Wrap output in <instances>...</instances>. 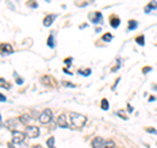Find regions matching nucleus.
Instances as JSON below:
<instances>
[{
    "label": "nucleus",
    "mask_w": 157,
    "mask_h": 148,
    "mask_svg": "<svg viewBox=\"0 0 157 148\" xmlns=\"http://www.w3.org/2000/svg\"><path fill=\"white\" fill-rule=\"evenodd\" d=\"M70 119H71V123L73 127H76V129H80L85 125L86 122V117L82 115V114H78V113H71L70 114Z\"/></svg>",
    "instance_id": "f257e3e1"
},
{
    "label": "nucleus",
    "mask_w": 157,
    "mask_h": 148,
    "mask_svg": "<svg viewBox=\"0 0 157 148\" xmlns=\"http://www.w3.org/2000/svg\"><path fill=\"white\" fill-rule=\"evenodd\" d=\"M92 147H93V148H113V147H115V146H114V142H111V140H105V139H102V138L97 136V138H94V139H93Z\"/></svg>",
    "instance_id": "f03ea898"
},
{
    "label": "nucleus",
    "mask_w": 157,
    "mask_h": 148,
    "mask_svg": "<svg viewBox=\"0 0 157 148\" xmlns=\"http://www.w3.org/2000/svg\"><path fill=\"white\" fill-rule=\"evenodd\" d=\"M39 122L41 123H48V122H51L52 119V113L50 109H46V110H43L41 114H39Z\"/></svg>",
    "instance_id": "7ed1b4c3"
},
{
    "label": "nucleus",
    "mask_w": 157,
    "mask_h": 148,
    "mask_svg": "<svg viewBox=\"0 0 157 148\" xmlns=\"http://www.w3.org/2000/svg\"><path fill=\"white\" fill-rule=\"evenodd\" d=\"M25 132L21 131H13L12 132V143L13 144H18V143H22L25 140Z\"/></svg>",
    "instance_id": "20e7f679"
},
{
    "label": "nucleus",
    "mask_w": 157,
    "mask_h": 148,
    "mask_svg": "<svg viewBox=\"0 0 157 148\" xmlns=\"http://www.w3.org/2000/svg\"><path fill=\"white\" fill-rule=\"evenodd\" d=\"M25 134L29 138H37L39 135V129L37 126H28L25 129Z\"/></svg>",
    "instance_id": "39448f33"
},
{
    "label": "nucleus",
    "mask_w": 157,
    "mask_h": 148,
    "mask_svg": "<svg viewBox=\"0 0 157 148\" xmlns=\"http://www.w3.org/2000/svg\"><path fill=\"white\" fill-rule=\"evenodd\" d=\"M56 125H58V126H60V127H63V129H67V127H68L67 117H66L64 114L59 115V117H58V121H56Z\"/></svg>",
    "instance_id": "423d86ee"
},
{
    "label": "nucleus",
    "mask_w": 157,
    "mask_h": 148,
    "mask_svg": "<svg viewBox=\"0 0 157 148\" xmlns=\"http://www.w3.org/2000/svg\"><path fill=\"white\" fill-rule=\"evenodd\" d=\"M55 18H56V14H48V16H46L45 20H43V25H45V26H50Z\"/></svg>",
    "instance_id": "0eeeda50"
},
{
    "label": "nucleus",
    "mask_w": 157,
    "mask_h": 148,
    "mask_svg": "<svg viewBox=\"0 0 157 148\" xmlns=\"http://www.w3.org/2000/svg\"><path fill=\"white\" fill-rule=\"evenodd\" d=\"M20 122H21V121L16 119V118H12V119H8L6 122V125H7V127H9V129H13V127H17V125Z\"/></svg>",
    "instance_id": "6e6552de"
},
{
    "label": "nucleus",
    "mask_w": 157,
    "mask_h": 148,
    "mask_svg": "<svg viewBox=\"0 0 157 148\" xmlns=\"http://www.w3.org/2000/svg\"><path fill=\"white\" fill-rule=\"evenodd\" d=\"M156 8H157V2L152 0V2L148 4V6L144 8V11H145V13H149V12H151V9H156Z\"/></svg>",
    "instance_id": "1a4fd4ad"
},
{
    "label": "nucleus",
    "mask_w": 157,
    "mask_h": 148,
    "mask_svg": "<svg viewBox=\"0 0 157 148\" xmlns=\"http://www.w3.org/2000/svg\"><path fill=\"white\" fill-rule=\"evenodd\" d=\"M2 51H3V54H12L13 53V49H12L11 45L6 43V45H2Z\"/></svg>",
    "instance_id": "9d476101"
},
{
    "label": "nucleus",
    "mask_w": 157,
    "mask_h": 148,
    "mask_svg": "<svg viewBox=\"0 0 157 148\" xmlns=\"http://www.w3.org/2000/svg\"><path fill=\"white\" fill-rule=\"evenodd\" d=\"M102 21V14L100 12H96L94 14H93V18H92V22H94V24H98V22H101Z\"/></svg>",
    "instance_id": "9b49d317"
},
{
    "label": "nucleus",
    "mask_w": 157,
    "mask_h": 148,
    "mask_svg": "<svg viewBox=\"0 0 157 148\" xmlns=\"http://www.w3.org/2000/svg\"><path fill=\"white\" fill-rule=\"evenodd\" d=\"M119 24H121L119 18L115 17V16H113V17H111V20H110V25H111L113 28H118V26H119Z\"/></svg>",
    "instance_id": "f8f14e48"
},
{
    "label": "nucleus",
    "mask_w": 157,
    "mask_h": 148,
    "mask_svg": "<svg viewBox=\"0 0 157 148\" xmlns=\"http://www.w3.org/2000/svg\"><path fill=\"white\" fill-rule=\"evenodd\" d=\"M136 28H137V21H135V20H131V21L128 22V30H135Z\"/></svg>",
    "instance_id": "ddd939ff"
},
{
    "label": "nucleus",
    "mask_w": 157,
    "mask_h": 148,
    "mask_svg": "<svg viewBox=\"0 0 157 148\" xmlns=\"http://www.w3.org/2000/svg\"><path fill=\"white\" fill-rule=\"evenodd\" d=\"M54 142H55V138L50 136V138L47 139V147H48V148H55V147H54Z\"/></svg>",
    "instance_id": "4468645a"
},
{
    "label": "nucleus",
    "mask_w": 157,
    "mask_h": 148,
    "mask_svg": "<svg viewBox=\"0 0 157 148\" xmlns=\"http://www.w3.org/2000/svg\"><path fill=\"white\" fill-rule=\"evenodd\" d=\"M113 39V36L110 33H106V34H104V36H102V41H105V42H110Z\"/></svg>",
    "instance_id": "2eb2a0df"
},
{
    "label": "nucleus",
    "mask_w": 157,
    "mask_h": 148,
    "mask_svg": "<svg viewBox=\"0 0 157 148\" xmlns=\"http://www.w3.org/2000/svg\"><path fill=\"white\" fill-rule=\"evenodd\" d=\"M20 121H21L24 125H26V123L30 121V117H29L28 114H24V115H21V118H20Z\"/></svg>",
    "instance_id": "dca6fc26"
},
{
    "label": "nucleus",
    "mask_w": 157,
    "mask_h": 148,
    "mask_svg": "<svg viewBox=\"0 0 157 148\" xmlns=\"http://www.w3.org/2000/svg\"><path fill=\"white\" fill-rule=\"evenodd\" d=\"M101 107H102L104 110H107V109H109V102H107L106 98H104V100L101 101Z\"/></svg>",
    "instance_id": "f3484780"
},
{
    "label": "nucleus",
    "mask_w": 157,
    "mask_h": 148,
    "mask_svg": "<svg viewBox=\"0 0 157 148\" xmlns=\"http://www.w3.org/2000/svg\"><path fill=\"white\" fill-rule=\"evenodd\" d=\"M0 87H3V88H7V89H9V88H11V85H9V84L4 80V79H0Z\"/></svg>",
    "instance_id": "a211bd4d"
},
{
    "label": "nucleus",
    "mask_w": 157,
    "mask_h": 148,
    "mask_svg": "<svg viewBox=\"0 0 157 148\" xmlns=\"http://www.w3.org/2000/svg\"><path fill=\"white\" fill-rule=\"evenodd\" d=\"M47 45H48V47H54V36L52 34H50V37L47 39Z\"/></svg>",
    "instance_id": "6ab92c4d"
},
{
    "label": "nucleus",
    "mask_w": 157,
    "mask_h": 148,
    "mask_svg": "<svg viewBox=\"0 0 157 148\" xmlns=\"http://www.w3.org/2000/svg\"><path fill=\"white\" fill-rule=\"evenodd\" d=\"M136 42L139 43V45L144 46V36H141V37H137V38H136Z\"/></svg>",
    "instance_id": "aec40b11"
},
{
    "label": "nucleus",
    "mask_w": 157,
    "mask_h": 148,
    "mask_svg": "<svg viewBox=\"0 0 157 148\" xmlns=\"http://www.w3.org/2000/svg\"><path fill=\"white\" fill-rule=\"evenodd\" d=\"M78 72H80V73H82V75H84V76H88V75H90V70H85V71H78Z\"/></svg>",
    "instance_id": "412c9836"
},
{
    "label": "nucleus",
    "mask_w": 157,
    "mask_h": 148,
    "mask_svg": "<svg viewBox=\"0 0 157 148\" xmlns=\"http://www.w3.org/2000/svg\"><path fill=\"white\" fill-rule=\"evenodd\" d=\"M149 71H152V67H144L143 68V73H147V72H149Z\"/></svg>",
    "instance_id": "4be33fe9"
},
{
    "label": "nucleus",
    "mask_w": 157,
    "mask_h": 148,
    "mask_svg": "<svg viewBox=\"0 0 157 148\" xmlns=\"http://www.w3.org/2000/svg\"><path fill=\"white\" fill-rule=\"evenodd\" d=\"M14 77L17 79V83H18V84H22V79H21V77H18L17 75H14Z\"/></svg>",
    "instance_id": "5701e85b"
},
{
    "label": "nucleus",
    "mask_w": 157,
    "mask_h": 148,
    "mask_svg": "<svg viewBox=\"0 0 157 148\" xmlns=\"http://www.w3.org/2000/svg\"><path fill=\"white\" fill-rule=\"evenodd\" d=\"M66 64H68V66H71V62H72V58H70V59H66Z\"/></svg>",
    "instance_id": "b1692460"
},
{
    "label": "nucleus",
    "mask_w": 157,
    "mask_h": 148,
    "mask_svg": "<svg viewBox=\"0 0 157 148\" xmlns=\"http://www.w3.org/2000/svg\"><path fill=\"white\" fill-rule=\"evenodd\" d=\"M147 131H148V132H152V134H156V132H157L155 129H149V127H148V129H147Z\"/></svg>",
    "instance_id": "393cba45"
},
{
    "label": "nucleus",
    "mask_w": 157,
    "mask_h": 148,
    "mask_svg": "<svg viewBox=\"0 0 157 148\" xmlns=\"http://www.w3.org/2000/svg\"><path fill=\"white\" fill-rule=\"evenodd\" d=\"M0 101H7V98H6V96H3L2 93H0Z\"/></svg>",
    "instance_id": "a878e982"
},
{
    "label": "nucleus",
    "mask_w": 157,
    "mask_h": 148,
    "mask_svg": "<svg viewBox=\"0 0 157 148\" xmlns=\"http://www.w3.org/2000/svg\"><path fill=\"white\" fill-rule=\"evenodd\" d=\"M63 84H64V85H70V87H75V85H73V84H72V83H66V81H64V83H63Z\"/></svg>",
    "instance_id": "bb28decb"
},
{
    "label": "nucleus",
    "mask_w": 157,
    "mask_h": 148,
    "mask_svg": "<svg viewBox=\"0 0 157 148\" xmlns=\"http://www.w3.org/2000/svg\"><path fill=\"white\" fill-rule=\"evenodd\" d=\"M155 100H156V97H155V96H151V97H149V101H151V102H152V101H155Z\"/></svg>",
    "instance_id": "cd10ccee"
},
{
    "label": "nucleus",
    "mask_w": 157,
    "mask_h": 148,
    "mask_svg": "<svg viewBox=\"0 0 157 148\" xmlns=\"http://www.w3.org/2000/svg\"><path fill=\"white\" fill-rule=\"evenodd\" d=\"M152 89H153V91H157V85H153V87H152Z\"/></svg>",
    "instance_id": "c85d7f7f"
},
{
    "label": "nucleus",
    "mask_w": 157,
    "mask_h": 148,
    "mask_svg": "<svg viewBox=\"0 0 157 148\" xmlns=\"http://www.w3.org/2000/svg\"><path fill=\"white\" fill-rule=\"evenodd\" d=\"M0 126H2V115H0Z\"/></svg>",
    "instance_id": "c756f323"
},
{
    "label": "nucleus",
    "mask_w": 157,
    "mask_h": 148,
    "mask_svg": "<svg viewBox=\"0 0 157 148\" xmlns=\"http://www.w3.org/2000/svg\"><path fill=\"white\" fill-rule=\"evenodd\" d=\"M33 148H39V146H33Z\"/></svg>",
    "instance_id": "7c9ffc66"
},
{
    "label": "nucleus",
    "mask_w": 157,
    "mask_h": 148,
    "mask_svg": "<svg viewBox=\"0 0 157 148\" xmlns=\"http://www.w3.org/2000/svg\"><path fill=\"white\" fill-rule=\"evenodd\" d=\"M46 2H50V0H46Z\"/></svg>",
    "instance_id": "2f4dec72"
},
{
    "label": "nucleus",
    "mask_w": 157,
    "mask_h": 148,
    "mask_svg": "<svg viewBox=\"0 0 157 148\" xmlns=\"http://www.w3.org/2000/svg\"><path fill=\"white\" fill-rule=\"evenodd\" d=\"M113 148H117V147H113Z\"/></svg>",
    "instance_id": "473e14b6"
}]
</instances>
